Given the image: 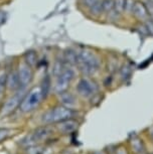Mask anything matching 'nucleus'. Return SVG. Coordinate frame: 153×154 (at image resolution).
Here are the masks:
<instances>
[{"instance_id": "nucleus-1", "label": "nucleus", "mask_w": 153, "mask_h": 154, "mask_svg": "<svg viewBox=\"0 0 153 154\" xmlns=\"http://www.w3.org/2000/svg\"><path fill=\"white\" fill-rule=\"evenodd\" d=\"M50 87V81H47V83L44 81L42 84L35 85L31 87L30 89H27L19 105V111L21 113H24V114L35 111L47 97Z\"/></svg>"}, {"instance_id": "nucleus-2", "label": "nucleus", "mask_w": 153, "mask_h": 154, "mask_svg": "<svg viewBox=\"0 0 153 154\" xmlns=\"http://www.w3.org/2000/svg\"><path fill=\"white\" fill-rule=\"evenodd\" d=\"M101 60L98 54L90 48L78 51L76 68L84 77H91L99 71Z\"/></svg>"}, {"instance_id": "nucleus-3", "label": "nucleus", "mask_w": 153, "mask_h": 154, "mask_svg": "<svg viewBox=\"0 0 153 154\" xmlns=\"http://www.w3.org/2000/svg\"><path fill=\"white\" fill-rule=\"evenodd\" d=\"M73 110L68 107H65L63 105L54 107L51 109L47 110L44 113L42 114L41 120L44 124L50 125L54 123H59L63 120H67L73 117Z\"/></svg>"}, {"instance_id": "nucleus-4", "label": "nucleus", "mask_w": 153, "mask_h": 154, "mask_svg": "<svg viewBox=\"0 0 153 154\" xmlns=\"http://www.w3.org/2000/svg\"><path fill=\"white\" fill-rule=\"evenodd\" d=\"M14 63H15V69L17 72V75H18L20 85H21V88L27 90L28 86L31 85V83L34 80L35 69L29 65H27L21 57H19Z\"/></svg>"}, {"instance_id": "nucleus-5", "label": "nucleus", "mask_w": 153, "mask_h": 154, "mask_svg": "<svg viewBox=\"0 0 153 154\" xmlns=\"http://www.w3.org/2000/svg\"><path fill=\"white\" fill-rule=\"evenodd\" d=\"M75 68L76 66H67L60 75L54 77L56 78V82H54V90L57 94L60 95L63 92L68 91L69 87L76 78V69H75Z\"/></svg>"}, {"instance_id": "nucleus-6", "label": "nucleus", "mask_w": 153, "mask_h": 154, "mask_svg": "<svg viewBox=\"0 0 153 154\" xmlns=\"http://www.w3.org/2000/svg\"><path fill=\"white\" fill-rule=\"evenodd\" d=\"M25 92H26V90H20L18 92L11 94L9 98L2 102V106L0 108V115L2 116L11 115L16 109H18Z\"/></svg>"}, {"instance_id": "nucleus-7", "label": "nucleus", "mask_w": 153, "mask_h": 154, "mask_svg": "<svg viewBox=\"0 0 153 154\" xmlns=\"http://www.w3.org/2000/svg\"><path fill=\"white\" fill-rule=\"evenodd\" d=\"M98 85L97 83L90 79L89 77H83L81 78L76 86V90L78 95L81 97L89 99L92 98L93 96L98 92Z\"/></svg>"}, {"instance_id": "nucleus-8", "label": "nucleus", "mask_w": 153, "mask_h": 154, "mask_svg": "<svg viewBox=\"0 0 153 154\" xmlns=\"http://www.w3.org/2000/svg\"><path fill=\"white\" fill-rule=\"evenodd\" d=\"M20 57H21L27 65L32 66L35 71L37 69V68H38V65L40 63V57L35 49H29V51H25Z\"/></svg>"}, {"instance_id": "nucleus-9", "label": "nucleus", "mask_w": 153, "mask_h": 154, "mask_svg": "<svg viewBox=\"0 0 153 154\" xmlns=\"http://www.w3.org/2000/svg\"><path fill=\"white\" fill-rule=\"evenodd\" d=\"M131 13L139 20H147V18L149 17L146 4H144L141 1H134Z\"/></svg>"}, {"instance_id": "nucleus-10", "label": "nucleus", "mask_w": 153, "mask_h": 154, "mask_svg": "<svg viewBox=\"0 0 153 154\" xmlns=\"http://www.w3.org/2000/svg\"><path fill=\"white\" fill-rule=\"evenodd\" d=\"M78 122L73 119H67V120H63L62 122L57 123V129L60 132L63 133V134H69L71 132H74L75 130L78 128Z\"/></svg>"}, {"instance_id": "nucleus-11", "label": "nucleus", "mask_w": 153, "mask_h": 154, "mask_svg": "<svg viewBox=\"0 0 153 154\" xmlns=\"http://www.w3.org/2000/svg\"><path fill=\"white\" fill-rule=\"evenodd\" d=\"M50 134H51V129L48 125H47V126L40 127L37 130H35L31 137H32L33 141H41L47 139Z\"/></svg>"}, {"instance_id": "nucleus-12", "label": "nucleus", "mask_w": 153, "mask_h": 154, "mask_svg": "<svg viewBox=\"0 0 153 154\" xmlns=\"http://www.w3.org/2000/svg\"><path fill=\"white\" fill-rule=\"evenodd\" d=\"M77 54L78 51H75L73 48H69L63 54V59L65 60L66 65L71 66H76L77 63Z\"/></svg>"}, {"instance_id": "nucleus-13", "label": "nucleus", "mask_w": 153, "mask_h": 154, "mask_svg": "<svg viewBox=\"0 0 153 154\" xmlns=\"http://www.w3.org/2000/svg\"><path fill=\"white\" fill-rule=\"evenodd\" d=\"M60 99L62 105L65 107H68V108L72 109L76 105V98H75V96L67 91L60 94Z\"/></svg>"}, {"instance_id": "nucleus-14", "label": "nucleus", "mask_w": 153, "mask_h": 154, "mask_svg": "<svg viewBox=\"0 0 153 154\" xmlns=\"http://www.w3.org/2000/svg\"><path fill=\"white\" fill-rule=\"evenodd\" d=\"M6 78H7V72L6 71H3L0 72V104H2V102L5 98V93L7 92L6 89Z\"/></svg>"}, {"instance_id": "nucleus-15", "label": "nucleus", "mask_w": 153, "mask_h": 154, "mask_svg": "<svg viewBox=\"0 0 153 154\" xmlns=\"http://www.w3.org/2000/svg\"><path fill=\"white\" fill-rule=\"evenodd\" d=\"M89 13L93 16H99L103 13V7H102V0H99L96 4L93 5L91 8L88 9Z\"/></svg>"}, {"instance_id": "nucleus-16", "label": "nucleus", "mask_w": 153, "mask_h": 154, "mask_svg": "<svg viewBox=\"0 0 153 154\" xmlns=\"http://www.w3.org/2000/svg\"><path fill=\"white\" fill-rule=\"evenodd\" d=\"M125 1L126 0H114V8L112 11L116 12L119 15L123 13L124 9H125Z\"/></svg>"}, {"instance_id": "nucleus-17", "label": "nucleus", "mask_w": 153, "mask_h": 154, "mask_svg": "<svg viewBox=\"0 0 153 154\" xmlns=\"http://www.w3.org/2000/svg\"><path fill=\"white\" fill-rule=\"evenodd\" d=\"M102 7L104 13H111L114 8V0H102Z\"/></svg>"}, {"instance_id": "nucleus-18", "label": "nucleus", "mask_w": 153, "mask_h": 154, "mask_svg": "<svg viewBox=\"0 0 153 154\" xmlns=\"http://www.w3.org/2000/svg\"><path fill=\"white\" fill-rule=\"evenodd\" d=\"M99 0H81V4L83 5V7H85L87 10L89 8H91L93 5H95Z\"/></svg>"}, {"instance_id": "nucleus-19", "label": "nucleus", "mask_w": 153, "mask_h": 154, "mask_svg": "<svg viewBox=\"0 0 153 154\" xmlns=\"http://www.w3.org/2000/svg\"><path fill=\"white\" fill-rule=\"evenodd\" d=\"M11 130L10 129H6V128H2V129H0V142L3 141L5 138H7L8 136L10 135Z\"/></svg>"}, {"instance_id": "nucleus-20", "label": "nucleus", "mask_w": 153, "mask_h": 154, "mask_svg": "<svg viewBox=\"0 0 153 154\" xmlns=\"http://www.w3.org/2000/svg\"><path fill=\"white\" fill-rule=\"evenodd\" d=\"M133 4H134V0H126L125 1V9L124 11L128 13L132 12V8H133Z\"/></svg>"}, {"instance_id": "nucleus-21", "label": "nucleus", "mask_w": 153, "mask_h": 154, "mask_svg": "<svg viewBox=\"0 0 153 154\" xmlns=\"http://www.w3.org/2000/svg\"><path fill=\"white\" fill-rule=\"evenodd\" d=\"M130 72H131V69H130L129 66H123L122 69H121V77H122L123 79L124 78H128L130 75Z\"/></svg>"}, {"instance_id": "nucleus-22", "label": "nucleus", "mask_w": 153, "mask_h": 154, "mask_svg": "<svg viewBox=\"0 0 153 154\" xmlns=\"http://www.w3.org/2000/svg\"><path fill=\"white\" fill-rule=\"evenodd\" d=\"M1 1H4V0H0V2H1Z\"/></svg>"}, {"instance_id": "nucleus-23", "label": "nucleus", "mask_w": 153, "mask_h": 154, "mask_svg": "<svg viewBox=\"0 0 153 154\" xmlns=\"http://www.w3.org/2000/svg\"><path fill=\"white\" fill-rule=\"evenodd\" d=\"M152 1H153V0H152Z\"/></svg>"}]
</instances>
